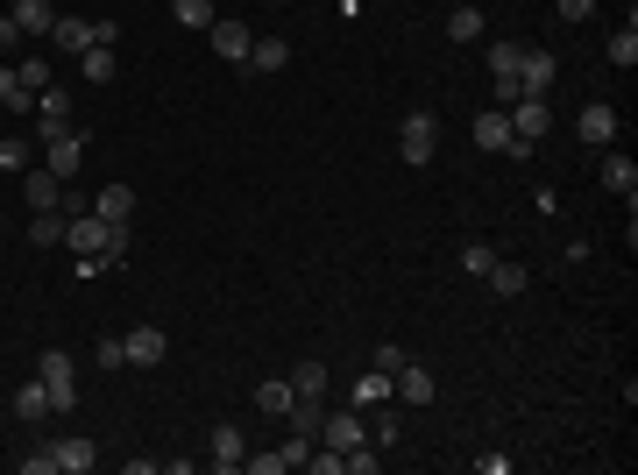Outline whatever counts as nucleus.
Listing matches in <instances>:
<instances>
[{
    "label": "nucleus",
    "mask_w": 638,
    "mask_h": 475,
    "mask_svg": "<svg viewBox=\"0 0 638 475\" xmlns=\"http://www.w3.org/2000/svg\"><path fill=\"white\" fill-rule=\"evenodd\" d=\"M433 149H440V121H433L426 107H412L405 121H397V156L419 171V164H433Z\"/></svg>",
    "instance_id": "1"
},
{
    "label": "nucleus",
    "mask_w": 638,
    "mask_h": 475,
    "mask_svg": "<svg viewBox=\"0 0 638 475\" xmlns=\"http://www.w3.org/2000/svg\"><path fill=\"white\" fill-rule=\"evenodd\" d=\"M36 376H43V390H50V412H71V405H78V369H71L64 348H50V355L36 362Z\"/></svg>",
    "instance_id": "2"
},
{
    "label": "nucleus",
    "mask_w": 638,
    "mask_h": 475,
    "mask_svg": "<svg viewBox=\"0 0 638 475\" xmlns=\"http://www.w3.org/2000/svg\"><path fill=\"white\" fill-rule=\"evenodd\" d=\"M362 440H369V426H362V412H355V405H341V412H327V419H319V447L348 454V447H362Z\"/></svg>",
    "instance_id": "3"
},
{
    "label": "nucleus",
    "mask_w": 638,
    "mask_h": 475,
    "mask_svg": "<svg viewBox=\"0 0 638 475\" xmlns=\"http://www.w3.org/2000/svg\"><path fill=\"white\" fill-rule=\"evenodd\" d=\"M206 36H213V57H227V64H242V71H249V50H256L249 22H234V15L220 22V15H213V29H206Z\"/></svg>",
    "instance_id": "4"
},
{
    "label": "nucleus",
    "mask_w": 638,
    "mask_h": 475,
    "mask_svg": "<svg viewBox=\"0 0 638 475\" xmlns=\"http://www.w3.org/2000/svg\"><path fill=\"white\" fill-rule=\"evenodd\" d=\"M206 454H213V468H220V475H234V468L249 461V433L234 426V419H220V426H213V440H206Z\"/></svg>",
    "instance_id": "5"
},
{
    "label": "nucleus",
    "mask_w": 638,
    "mask_h": 475,
    "mask_svg": "<svg viewBox=\"0 0 638 475\" xmlns=\"http://www.w3.org/2000/svg\"><path fill=\"white\" fill-rule=\"evenodd\" d=\"M64 128H71V93H64V86H43V93H36V135L57 142Z\"/></svg>",
    "instance_id": "6"
},
{
    "label": "nucleus",
    "mask_w": 638,
    "mask_h": 475,
    "mask_svg": "<svg viewBox=\"0 0 638 475\" xmlns=\"http://www.w3.org/2000/svg\"><path fill=\"white\" fill-rule=\"evenodd\" d=\"M546 128H553V107H546V93H518V100H511V135L539 142Z\"/></svg>",
    "instance_id": "7"
},
{
    "label": "nucleus",
    "mask_w": 638,
    "mask_h": 475,
    "mask_svg": "<svg viewBox=\"0 0 638 475\" xmlns=\"http://www.w3.org/2000/svg\"><path fill=\"white\" fill-rule=\"evenodd\" d=\"M390 398H397V376H383V369H362L355 390H348V405H355V412H383Z\"/></svg>",
    "instance_id": "8"
},
{
    "label": "nucleus",
    "mask_w": 638,
    "mask_h": 475,
    "mask_svg": "<svg viewBox=\"0 0 638 475\" xmlns=\"http://www.w3.org/2000/svg\"><path fill=\"white\" fill-rule=\"evenodd\" d=\"M121 341H128V369H156V362H164V348H171V341H164V327H149V320H142V327H128Z\"/></svg>",
    "instance_id": "9"
},
{
    "label": "nucleus",
    "mask_w": 638,
    "mask_h": 475,
    "mask_svg": "<svg viewBox=\"0 0 638 475\" xmlns=\"http://www.w3.org/2000/svg\"><path fill=\"white\" fill-rule=\"evenodd\" d=\"M575 128H582V142H589V149H610V142H617V107H610V100H589Z\"/></svg>",
    "instance_id": "10"
},
{
    "label": "nucleus",
    "mask_w": 638,
    "mask_h": 475,
    "mask_svg": "<svg viewBox=\"0 0 638 475\" xmlns=\"http://www.w3.org/2000/svg\"><path fill=\"white\" fill-rule=\"evenodd\" d=\"M43 149H50V171L71 185V171L86 164V128H64V135H57V142H43Z\"/></svg>",
    "instance_id": "11"
},
{
    "label": "nucleus",
    "mask_w": 638,
    "mask_h": 475,
    "mask_svg": "<svg viewBox=\"0 0 638 475\" xmlns=\"http://www.w3.org/2000/svg\"><path fill=\"white\" fill-rule=\"evenodd\" d=\"M397 398H405V405H433V398H440V383H433V369L405 355V369H397Z\"/></svg>",
    "instance_id": "12"
},
{
    "label": "nucleus",
    "mask_w": 638,
    "mask_h": 475,
    "mask_svg": "<svg viewBox=\"0 0 638 475\" xmlns=\"http://www.w3.org/2000/svg\"><path fill=\"white\" fill-rule=\"evenodd\" d=\"M553 71L561 64H553L546 50H518V93H553Z\"/></svg>",
    "instance_id": "13"
},
{
    "label": "nucleus",
    "mask_w": 638,
    "mask_h": 475,
    "mask_svg": "<svg viewBox=\"0 0 638 475\" xmlns=\"http://www.w3.org/2000/svg\"><path fill=\"white\" fill-rule=\"evenodd\" d=\"M50 454H57V475H86V468L100 461V447H93L86 433H64V440H57Z\"/></svg>",
    "instance_id": "14"
},
{
    "label": "nucleus",
    "mask_w": 638,
    "mask_h": 475,
    "mask_svg": "<svg viewBox=\"0 0 638 475\" xmlns=\"http://www.w3.org/2000/svg\"><path fill=\"white\" fill-rule=\"evenodd\" d=\"M22 199H29V213H57L64 178H57V171H29V178H22Z\"/></svg>",
    "instance_id": "15"
},
{
    "label": "nucleus",
    "mask_w": 638,
    "mask_h": 475,
    "mask_svg": "<svg viewBox=\"0 0 638 475\" xmlns=\"http://www.w3.org/2000/svg\"><path fill=\"white\" fill-rule=\"evenodd\" d=\"M596 171H603V192H617V199L631 206V192H638V164H631V156H617V149H610Z\"/></svg>",
    "instance_id": "16"
},
{
    "label": "nucleus",
    "mask_w": 638,
    "mask_h": 475,
    "mask_svg": "<svg viewBox=\"0 0 638 475\" xmlns=\"http://www.w3.org/2000/svg\"><path fill=\"white\" fill-rule=\"evenodd\" d=\"M490 78H497V100L511 107L518 100V50L511 43H490Z\"/></svg>",
    "instance_id": "17"
},
{
    "label": "nucleus",
    "mask_w": 638,
    "mask_h": 475,
    "mask_svg": "<svg viewBox=\"0 0 638 475\" xmlns=\"http://www.w3.org/2000/svg\"><path fill=\"white\" fill-rule=\"evenodd\" d=\"M50 43H57V50H71V57H86V50H93V22H86V15H57Z\"/></svg>",
    "instance_id": "18"
},
{
    "label": "nucleus",
    "mask_w": 638,
    "mask_h": 475,
    "mask_svg": "<svg viewBox=\"0 0 638 475\" xmlns=\"http://www.w3.org/2000/svg\"><path fill=\"white\" fill-rule=\"evenodd\" d=\"M504 142H511V114H504V107H497V114H475V149L504 156Z\"/></svg>",
    "instance_id": "19"
},
{
    "label": "nucleus",
    "mask_w": 638,
    "mask_h": 475,
    "mask_svg": "<svg viewBox=\"0 0 638 475\" xmlns=\"http://www.w3.org/2000/svg\"><path fill=\"white\" fill-rule=\"evenodd\" d=\"M15 419H22V426H36V419H50V390H43V376H29V383L15 390Z\"/></svg>",
    "instance_id": "20"
},
{
    "label": "nucleus",
    "mask_w": 638,
    "mask_h": 475,
    "mask_svg": "<svg viewBox=\"0 0 638 475\" xmlns=\"http://www.w3.org/2000/svg\"><path fill=\"white\" fill-rule=\"evenodd\" d=\"M0 107H8V114H36V93L22 86L15 64H0Z\"/></svg>",
    "instance_id": "21"
},
{
    "label": "nucleus",
    "mask_w": 638,
    "mask_h": 475,
    "mask_svg": "<svg viewBox=\"0 0 638 475\" xmlns=\"http://www.w3.org/2000/svg\"><path fill=\"white\" fill-rule=\"evenodd\" d=\"M8 15L22 22V36H50V29H57V15H50V0H15Z\"/></svg>",
    "instance_id": "22"
},
{
    "label": "nucleus",
    "mask_w": 638,
    "mask_h": 475,
    "mask_svg": "<svg viewBox=\"0 0 638 475\" xmlns=\"http://www.w3.org/2000/svg\"><path fill=\"white\" fill-rule=\"evenodd\" d=\"M284 64H291V43H284V36H256L249 71H284Z\"/></svg>",
    "instance_id": "23"
},
{
    "label": "nucleus",
    "mask_w": 638,
    "mask_h": 475,
    "mask_svg": "<svg viewBox=\"0 0 638 475\" xmlns=\"http://www.w3.org/2000/svg\"><path fill=\"white\" fill-rule=\"evenodd\" d=\"M93 213H100V220H135V185H107V192L93 199Z\"/></svg>",
    "instance_id": "24"
},
{
    "label": "nucleus",
    "mask_w": 638,
    "mask_h": 475,
    "mask_svg": "<svg viewBox=\"0 0 638 475\" xmlns=\"http://www.w3.org/2000/svg\"><path fill=\"white\" fill-rule=\"evenodd\" d=\"M291 398H298V390H291L284 376H270V383H256V412H270V419H284V412H291Z\"/></svg>",
    "instance_id": "25"
},
{
    "label": "nucleus",
    "mask_w": 638,
    "mask_h": 475,
    "mask_svg": "<svg viewBox=\"0 0 638 475\" xmlns=\"http://www.w3.org/2000/svg\"><path fill=\"white\" fill-rule=\"evenodd\" d=\"M483 277H490V291H497V298H518V291H525V263H504V256H497Z\"/></svg>",
    "instance_id": "26"
},
{
    "label": "nucleus",
    "mask_w": 638,
    "mask_h": 475,
    "mask_svg": "<svg viewBox=\"0 0 638 475\" xmlns=\"http://www.w3.org/2000/svg\"><path fill=\"white\" fill-rule=\"evenodd\" d=\"M291 390H298V398H327V362H298L291 369Z\"/></svg>",
    "instance_id": "27"
},
{
    "label": "nucleus",
    "mask_w": 638,
    "mask_h": 475,
    "mask_svg": "<svg viewBox=\"0 0 638 475\" xmlns=\"http://www.w3.org/2000/svg\"><path fill=\"white\" fill-rule=\"evenodd\" d=\"M291 433H305V440H319V419H327V412H319V398H291Z\"/></svg>",
    "instance_id": "28"
},
{
    "label": "nucleus",
    "mask_w": 638,
    "mask_h": 475,
    "mask_svg": "<svg viewBox=\"0 0 638 475\" xmlns=\"http://www.w3.org/2000/svg\"><path fill=\"white\" fill-rule=\"evenodd\" d=\"M447 36L454 43H483V8H454L447 15Z\"/></svg>",
    "instance_id": "29"
},
{
    "label": "nucleus",
    "mask_w": 638,
    "mask_h": 475,
    "mask_svg": "<svg viewBox=\"0 0 638 475\" xmlns=\"http://www.w3.org/2000/svg\"><path fill=\"white\" fill-rule=\"evenodd\" d=\"M610 64H624V71L638 64V22H631V15H624V29L610 36Z\"/></svg>",
    "instance_id": "30"
},
{
    "label": "nucleus",
    "mask_w": 638,
    "mask_h": 475,
    "mask_svg": "<svg viewBox=\"0 0 638 475\" xmlns=\"http://www.w3.org/2000/svg\"><path fill=\"white\" fill-rule=\"evenodd\" d=\"M78 64H86V78H93V86H107V78H114V43H93Z\"/></svg>",
    "instance_id": "31"
},
{
    "label": "nucleus",
    "mask_w": 638,
    "mask_h": 475,
    "mask_svg": "<svg viewBox=\"0 0 638 475\" xmlns=\"http://www.w3.org/2000/svg\"><path fill=\"white\" fill-rule=\"evenodd\" d=\"M29 242H36V249H57V242H64V220H57V213H36V220H29Z\"/></svg>",
    "instance_id": "32"
},
{
    "label": "nucleus",
    "mask_w": 638,
    "mask_h": 475,
    "mask_svg": "<svg viewBox=\"0 0 638 475\" xmlns=\"http://www.w3.org/2000/svg\"><path fill=\"white\" fill-rule=\"evenodd\" d=\"M93 362H100L107 376H114V369H128V341H121V334H107V341L93 348Z\"/></svg>",
    "instance_id": "33"
},
{
    "label": "nucleus",
    "mask_w": 638,
    "mask_h": 475,
    "mask_svg": "<svg viewBox=\"0 0 638 475\" xmlns=\"http://www.w3.org/2000/svg\"><path fill=\"white\" fill-rule=\"evenodd\" d=\"M15 71H22V86H29V93L57 86V78H50V64H43V57H15Z\"/></svg>",
    "instance_id": "34"
},
{
    "label": "nucleus",
    "mask_w": 638,
    "mask_h": 475,
    "mask_svg": "<svg viewBox=\"0 0 638 475\" xmlns=\"http://www.w3.org/2000/svg\"><path fill=\"white\" fill-rule=\"evenodd\" d=\"M376 461H383V454H376V440H362V447H348V461H341V468H348V475H376Z\"/></svg>",
    "instance_id": "35"
},
{
    "label": "nucleus",
    "mask_w": 638,
    "mask_h": 475,
    "mask_svg": "<svg viewBox=\"0 0 638 475\" xmlns=\"http://www.w3.org/2000/svg\"><path fill=\"white\" fill-rule=\"evenodd\" d=\"M490 263H497V249H490V242H468V249H461V270H468V277H483Z\"/></svg>",
    "instance_id": "36"
},
{
    "label": "nucleus",
    "mask_w": 638,
    "mask_h": 475,
    "mask_svg": "<svg viewBox=\"0 0 638 475\" xmlns=\"http://www.w3.org/2000/svg\"><path fill=\"white\" fill-rule=\"evenodd\" d=\"M178 22L185 29H213V0H178Z\"/></svg>",
    "instance_id": "37"
},
{
    "label": "nucleus",
    "mask_w": 638,
    "mask_h": 475,
    "mask_svg": "<svg viewBox=\"0 0 638 475\" xmlns=\"http://www.w3.org/2000/svg\"><path fill=\"white\" fill-rule=\"evenodd\" d=\"M277 454H284V468H305V461H312V440H305V433H284Z\"/></svg>",
    "instance_id": "38"
},
{
    "label": "nucleus",
    "mask_w": 638,
    "mask_h": 475,
    "mask_svg": "<svg viewBox=\"0 0 638 475\" xmlns=\"http://www.w3.org/2000/svg\"><path fill=\"white\" fill-rule=\"evenodd\" d=\"M369 369H383V376H397V369H405V348H397V341H383V348L369 355Z\"/></svg>",
    "instance_id": "39"
},
{
    "label": "nucleus",
    "mask_w": 638,
    "mask_h": 475,
    "mask_svg": "<svg viewBox=\"0 0 638 475\" xmlns=\"http://www.w3.org/2000/svg\"><path fill=\"white\" fill-rule=\"evenodd\" d=\"M22 164H29V142L8 135V142H0V171H22Z\"/></svg>",
    "instance_id": "40"
},
{
    "label": "nucleus",
    "mask_w": 638,
    "mask_h": 475,
    "mask_svg": "<svg viewBox=\"0 0 638 475\" xmlns=\"http://www.w3.org/2000/svg\"><path fill=\"white\" fill-rule=\"evenodd\" d=\"M242 468H249V475H284V454H277V447H270V454H249V461H242Z\"/></svg>",
    "instance_id": "41"
},
{
    "label": "nucleus",
    "mask_w": 638,
    "mask_h": 475,
    "mask_svg": "<svg viewBox=\"0 0 638 475\" xmlns=\"http://www.w3.org/2000/svg\"><path fill=\"white\" fill-rule=\"evenodd\" d=\"M22 475H57V454L43 447V454H22Z\"/></svg>",
    "instance_id": "42"
},
{
    "label": "nucleus",
    "mask_w": 638,
    "mask_h": 475,
    "mask_svg": "<svg viewBox=\"0 0 638 475\" xmlns=\"http://www.w3.org/2000/svg\"><path fill=\"white\" fill-rule=\"evenodd\" d=\"M596 15V0H561V22H589Z\"/></svg>",
    "instance_id": "43"
},
{
    "label": "nucleus",
    "mask_w": 638,
    "mask_h": 475,
    "mask_svg": "<svg viewBox=\"0 0 638 475\" xmlns=\"http://www.w3.org/2000/svg\"><path fill=\"white\" fill-rule=\"evenodd\" d=\"M15 43H22V22H15V15H0V50H15Z\"/></svg>",
    "instance_id": "44"
}]
</instances>
